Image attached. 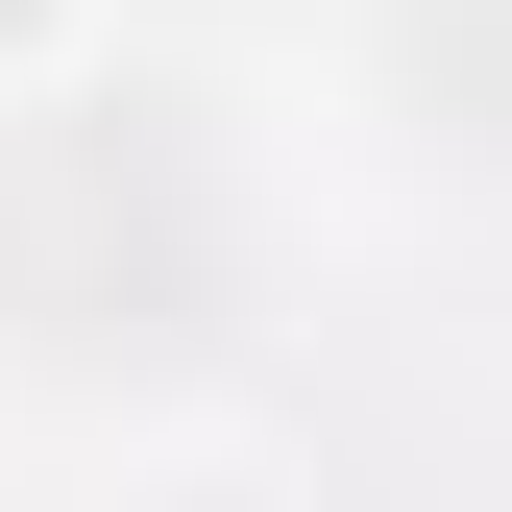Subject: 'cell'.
<instances>
[{
    "label": "cell",
    "mask_w": 512,
    "mask_h": 512,
    "mask_svg": "<svg viewBox=\"0 0 512 512\" xmlns=\"http://www.w3.org/2000/svg\"><path fill=\"white\" fill-rule=\"evenodd\" d=\"M98 74V0H0V98H74Z\"/></svg>",
    "instance_id": "6da1fadb"
}]
</instances>
